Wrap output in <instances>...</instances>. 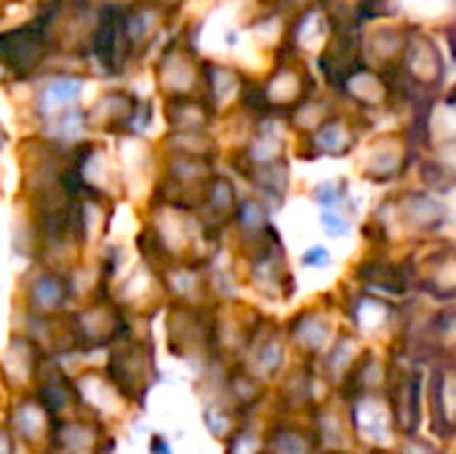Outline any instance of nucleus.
Instances as JSON below:
<instances>
[{"label": "nucleus", "instance_id": "1", "mask_svg": "<svg viewBox=\"0 0 456 454\" xmlns=\"http://www.w3.org/2000/svg\"><path fill=\"white\" fill-rule=\"evenodd\" d=\"M422 396H425V377L417 369L390 372V385H387V407L393 417L395 433L403 439H411L419 433L422 423Z\"/></svg>", "mask_w": 456, "mask_h": 454}, {"label": "nucleus", "instance_id": "2", "mask_svg": "<svg viewBox=\"0 0 456 454\" xmlns=\"http://www.w3.org/2000/svg\"><path fill=\"white\" fill-rule=\"evenodd\" d=\"M347 420L353 425L355 439H369L374 447L390 442L395 436L390 407H387V391L385 393H366V396H353L347 407Z\"/></svg>", "mask_w": 456, "mask_h": 454}, {"label": "nucleus", "instance_id": "3", "mask_svg": "<svg viewBox=\"0 0 456 454\" xmlns=\"http://www.w3.org/2000/svg\"><path fill=\"white\" fill-rule=\"evenodd\" d=\"M393 217L401 227L417 233V235H433L438 233L446 219H449V209L444 201H438L430 193H409L398 201H393Z\"/></svg>", "mask_w": 456, "mask_h": 454}, {"label": "nucleus", "instance_id": "4", "mask_svg": "<svg viewBox=\"0 0 456 454\" xmlns=\"http://www.w3.org/2000/svg\"><path fill=\"white\" fill-rule=\"evenodd\" d=\"M409 273L411 284L428 292L430 297L441 302L456 300V246H441L438 252L425 257L419 268L409 265Z\"/></svg>", "mask_w": 456, "mask_h": 454}, {"label": "nucleus", "instance_id": "5", "mask_svg": "<svg viewBox=\"0 0 456 454\" xmlns=\"http://www.w3.org/2000/svg\"><path fill=\"white\" fill-rule=\"evenodd\" d=\"M430 415L433 433L441 439L456 436V361H441L430 377Z\"/></svg>", "mask_w": 456, "mask_h": 454}, {"label": "nucleus", "instance_id": "6", "mask_svg": "<svg viewBox=\"0 0 456 454\" xmlns=\"http://www.w3.org/2000/svg\"><path fill=\"white\" fill-rule=\"evenodd\" d=\"M361 281L369 289V294L382 292V294H406L411 284L409 265H395V262H369L361 268Z\"/></svg>", "mask_w": 456, "mask_h": 454}, {"label": "nucleus", "instance_id": "7", "mask_svg": "<svg viewBox=\"0 0 456 454\" xmlns=\"http://www.w3.org/2000/svg\"><path fill=\"white\" fill-rule=\"evenodd\" d=\"M358 345H361V343H358V337H353V334H342V337L337 340V345H331V351H329L326 372H329V377H331L334 383H339L342 388L347 385V380H350V375L355 372V367H358L361 356L366 353V351H361Z\"/></svg>", "mask_w": 456, "mask_h": 454}, {"label": "nucleus", "instance_id": "8", "mask_svg": "<svg viewBox=\"0 0 456 454\" xmlns=\"http://www.w3.org/2000/svg\"><path fill=\"white\" fill-rule=\"evenodd\" d=\"M353 219H355V211H350V209H331V211L321 214V227H323V233L329 238H345L353 230Z\"/></svg>", "mask_w": 456, "mask_h": 454}, {"label": "nucleus", "instance_id": "9", "mask_svg": "<svg viewBox=\"0 0 456 454\" xmlns=\"http://www.w3.org/2000/svg\"><path fill=\"white\" fill-rule=\"evenodd\" d=\"M302 265L305 268H315V270H323L331 265V252L326 246H310L305 254H302Z\"/></svg>", "mask_w": 456, "mask_h": 454}]
</instances>
